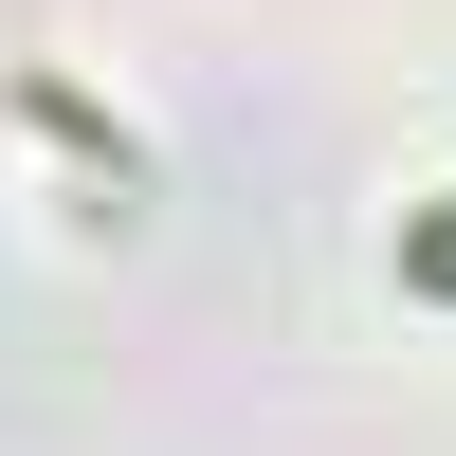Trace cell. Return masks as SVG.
<instances>
[{"mask_svg":"<svg viewBox=\"0 0 456 456\" xmlns=\"http://www.w3.org/2000/svg\"><path fill=\"white\" fill-rule=\"evenodd\" d=\"M402 292H456V201H420V219H402Z\"/></svg>","mask_w":456,"mask_h":456,"instance_id":"1","label":"cell"}]
</instances>
